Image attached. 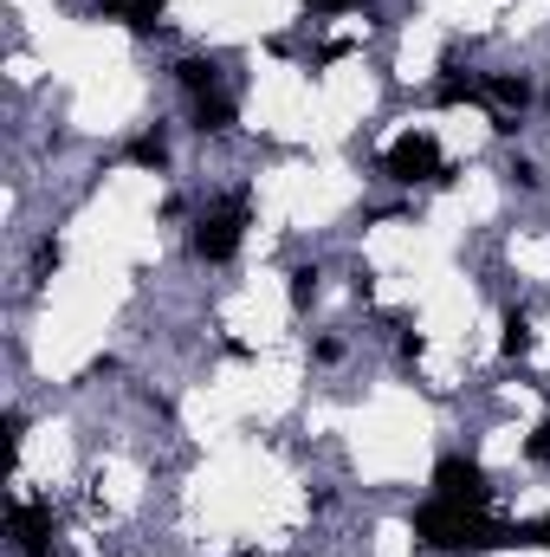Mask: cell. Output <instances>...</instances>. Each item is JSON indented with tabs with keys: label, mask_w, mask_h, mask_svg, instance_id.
I'll return each instance as SVG.
<instances>
[{
	"label": "cell",
	"mask_w": 550,
	"mask_h": 557,
	"mask_svg": "<svg viewBox=\"0 0 550 557\" xmlns=\"http://www.w3.org/2000/svg\"><path fill=\"white\" fill-rule=\"evenodd\" d=\"M383 175H389V182H447L440 143L427 137V131H402V137L383 149Z\"/></svg>",
	"instance_id": "cell-1"
},
{
	"label": "cell",
	"mask_w": 550,
	"mask_h": 557,
	"mask_svg": "<svg viewBox=\"0 0 550 557\" xmlns=\"http://www.w3.org/2000/svg\"><path fill=\"white\" fill-rule=\"evenodd\" d=\"M434 499H447V506H460V512H486V499H492V486H486V473H479L473 460H460V454H447V460L434 467Z\"/></svg>",
	"instance_id": "cell-2"
},
{
	"label": "cell",
	"mask_w": 550,
	"mask_h": 557,
	"mask_svg": "<svg viewBox=\"0 0 550 557\" xmlns=\"http://www.w3.org/2000/svg\"><path fill=\"white\" fill-rule=\"evenodd\" d=\"M240 221H247V214H240V201H227V208L201 214V221H195V253H201V260H214V267H221V260H234V247H240Z\"/></svg>",
	"instance_id": "cell-3"
},
{
	"label": "cell",
	"mask_w": 550,
	"mask_h": 557,
	"mask_svg": "<svg viewBox=\"0 0 550 557\" xmlns=\"http://www.w3.org/2000/svg\"><path fill=\"white\" fill-rule=\"evenodd\" d=\"M479 98H486V104H499V124H512V117L532 104V85H525V78H512V72H499V78H486V85H479Z\"/></svg>",
	"instance_id": "cell-4"
},
{
	"label": "cell",
	"mask_w": 550,
	"mask_h": 557,
	"mask_svg": "<svg viewBox=\"0 0 550 557\" xmlns=\"http://www.w3.org/2000/svg\"><path fill=\"white\" fill-rule=\"evenodd\" d=\"M175 78H182L188 98H214V91H221V65H214V59H182Z\"/></svg>",
	"instance_id": "cell-5"
},
{
	"label": "cell",
	"mask_w": 550,
	"mask_h": 557,
	"mask_svg": "<svg viewBox=\"0 0 550 557\" xmlns=\"http://www.w3.org/2000/svg\"><path fill=\"white\" fill-rule=\"evenodd\" d=\"M311 298H317V267H298V273H291V305L311 311Z\"/></svg>",
	"instance_id": "cell-6"
},
{
	"label": "cell",
	"mask_w": 550,
	"mask_h": 557,
	"mask_svg": "<svg viewBox=\"0 0 550 557\" xmlns=\"http://www.w3.org/2000/svg\"><path fill=\"white\" fill-rule=\"evenodd\" d=\"M512 545H550V512L532 525H512Z\"/></svg>",
	"instance_id": "cell-7"
},
{
	"label": "cell",
	"mask_w": 550,
	"mask_h": 557,
	"mask_svg": "<svg viewBox=\"0 0 550 557\" xmlns=\"http://www.w3.org/2000/svg\"><path fill=\"white\" fill-rule=\"evenodd\" d=\"M505 350H512V357H518V350H532V324H525V318H512V324H505Z\"/></svg>",
	"instance_id": "cell-8"
},
{
	"label": "cell",
	"mask_w": 550,
	"mask_h": 557,
	"mask_svg": "<svg viewBox=\"0 0 550 557\" xmlns=\"http://www.w3.org/2000/svg\"><path fill=\"white\" fill-rule=\"evenodd\" d=\"M525 454H532L538 467H550V421L538 428V434H532V441H525Z\"/></svg>",
	"instance_id": "cell-9"
},
{
	"label": "cell",
	"mask_w": 550,
	"mask_h": 557,
	"mask_svg": "<svg viewBox=\"0 0 550 557\" xmlns=\"http://www.w3.org/2000/svg\"><path fill=\"white\" fill-rule=\"evenodd\" d=\"M311 7H324V13H343V7H363V0H311Z\"/></svg>",
	"instance_id": "cell-10"
}]
</instances>
